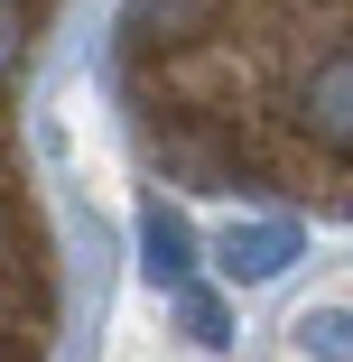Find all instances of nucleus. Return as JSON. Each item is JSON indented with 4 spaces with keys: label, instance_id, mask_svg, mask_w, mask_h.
I'll return each instance as SVG.
<instances>
[{
    "label": "nucleus",
    "instance_id": "f257e3e1",
    "mask_svg": "<svg viewBox=\"0 0 353 362\" xmlns=\"http://www.w3.org/2000/svg\"><path fill=\"white\" fill-rule=\"evenodd\" d=\"M112 84L168 177L353 214V0H121Z\"/></svg>",
    "mask_w": 353,
    "mask_h": 362
},
{
    "label": "nucleus",
    "instance_id": "f03ea898",
    "mask_svg": "<svg viewBox=\"0 0 353 362\" xmlns=\"http://www.w3.org/2000/svg\"><path fill=\"white\" fill-rule=\"evenodd\" d=\"M47 353V251H37V204L19 195L10 168V362Z\"/></svg>",
    "mask_w": 353,
    "mask_h": 362
},
{
    "label": "nucleus",
    "instance_id": "7ed1b4c3",
    "mask_svg": "<svg viewBox=\"0 0 353 362\" xmlns=\"http://www.w3.org/2000/svg\"><path fill=\"white\" fill-rule=\"evenodd\" d=\"M289 251H298V233H289V223H251V233H224V269H233V279H270V269L289 260Z\"/></svg>",
    "mask_w": 353,
    "mask_h": 362
},
{
    "label": "nucleus",
    "instance_id": "20e7f679",
    "mask_svg": "<svg viewBox=\"0 0 353 362\" xmlns=\"http://www.w3.org/2000/svg\"><path fill=\"white\" fill-rule=\"evenodd\" d=\"M298 344H307V353H353V316H307Z\"/></svg>",
    "mask_w": 353,
    "mask_h": 362
},
{
    "label": "nucleus",
    "instance_id": "39448f33",
    "mask_svg": "<svg viewBox=\"0 0 353 362\" xmlns=\"http://www.w3.org/2000/svg\"><path fill=\"white\" fill-rule=\"evenodd\" d=\"M47 19H56V0H10V37H19V47H28Z\"/></svg>",
    "mask_w": 353,
    "mask_h": 362
}]
</instances>
